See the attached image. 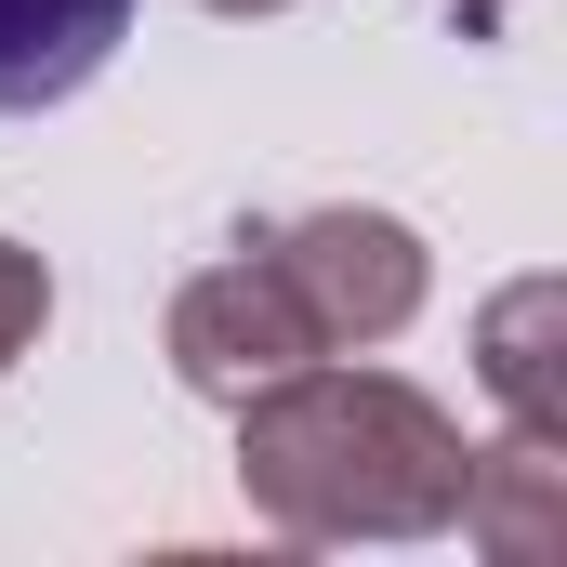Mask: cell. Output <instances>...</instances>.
Masks as SVG:
<instances>
[{
  "label": "cell",
  "mask_w": 567,
  "mask_h": 567,
  "mask_svg": "<svg viewBox=\"0 0 567 567\" xmlns=\"http://www.w3.org/2000/svg\"><path fill=\"white\" fill-rule=\"evenodd\" d=\"M462 423L396 370L303 357L265 396H238V475L290 542H423L462 515Z\"/></svg>",
  "instance_id": "obj_1"
},
{
  "label": "cell",
  "mask_w": 567,
  "mask_h": 567,
  "mask_svg": "<svg viewBox=\"0 0 567 567\" xmlns=\"http://www.w3.org/2000/svg\"><path fill=\"white\" fill-rule=\"evenodd\" d=\"M303 357H330L317 343V317H303V290L278 278V251L265 238H238L225 265H198V278L172 290V370H185V396H265L278 370Z\"/></svg>",
  "instance_id": "obj_2"
},
{
  "label": "cell",
  "mask_w": 567,
  "mask_h": 567,
  "mask_svg": "<svg viewBox=\"0 0 567 567\" xmlns=\"http://www.w3.org/2000/svg\"><path fill=\"white\" fill-rule=\"evenodd\" d=\"M265 251H278V278L303 290V317H317L330 357H343V343H396V330L423 317V238H410L396 212H303Z\"/></svg>",
  "instance_id": "obj_3"
},
{
  "label": "cell",
  "mask_w": 567,
  "mask_h": 567,
  "mask_svg": "<svg viewBox=\"0 0 567 567\" xmlns=\"http://www.w3.org/2000/svg\"><path fill=\"white\" fill-rule=\"evenodd\" d=\"M120 27H133V0H0V120L66 106L120 53Z\"/></svg>",
  "instance_id": "obj_4"
},
{
  "label": "cell",
  "mask_w": 567,
  "mask_h": 567,
  "mask_svg": "<svg viewBox=\"0 0 567 567\" xmlns=\"http://www.w3.org/2000/svg\"><path fill=\"white\" fill-rule=\"evenodd\" d=\"M462 528H475L502 567L555 555L567 542V449L542 423H515L502 449H475V462H462Z\"/></svg>",
  "instance_id": "obj_5"
},
{
  "label": "cell",
  "mask_w": 567,
  "mask_h": 567,
  "mask_svg": "<svg viewBox=\"0 0 567 567\" xmlns=\"http://www.w3.org/2000/svg\"><path fill=\"white\" fill-rule=\"evenodd\" d=\"M555 317H567V290H555V278H515L502 303H488V396H502L515 423H542V435H567V370H555Z\"/></svg>",
  "instance_id": "obj_6"
},
{
  "label": "cell",
  "mask_w": 567,
  "mask_h": 567,
  "mask_svg": "<svg viewBox=\"0 0 567 567\" xmlns=\"http://www.w3.org/2000/svg\"><path fill=\"white\" fill-rule=\"evenodd\" d=\"M40 317H53V278H40V251H13V238H0V370L40 343Z\"/></svg>",
  "instance_id": "obj_7"
},
{
  "label": "cell",
  "mask_w": 567,
  "mask_h": 567,
  "mask_svg": "<svg viewBox=\"0 0 567 567\" xmlns=\"http://www.w3.org/2000/svg\"><path fill=\"white\" fill-rule=\"evenodd\" d=\"M212 13H278V0H212Z\"/></svg>",
  "instance_id": "obj_8"
},
{
  "label": "cell",
  "mask_w": 567,
  "mask_h": 567,
  "mask_svg": "<svg viewBox=\"0 0 567 567\" xmlns=\"http://www.w3.org/2000/svg\"><path fill=\"white\" fill-rule=\"evenodd\" d=\"M462 13H475V27H488V13H502V0H462Z\"/></svg>",
  "instance_id": "obj_9"
}]
</instances>
